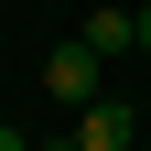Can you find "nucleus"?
Segmentation results:
<instances>
[{
  "mask_svg": "<svg viewBox=\"0 0 151 151\" xmlns=\"http://www.w3.org/2000/svg\"><path fill=\"white\" fill-rule=\"evenodd\" d=\"M0 151H32V140H22V129H0Z\"/></svg>",
  "mask_w": 151,
  "mask_h": 151,
  "instance_id": "obj_5",
  "label": "nucleus"
},
{
  "mask_svg": "<svg viewBox=\"0 0 151 151\" xmlns=\"http://www.w3.org/2000/svg\"><path fill=\"white\" fill-rule=\"evenodd\" d=\"M43 97H54V108L108 97V86H97V54H86V43H54V54H43Z\"/></svg>",
  "mask_w": 151,
  "mask_h": 151,
  "instance_id": "obj_1",
  "label": "nucleus"
},
{
  "mask_svg": "<svg viewBox=\"0 0 151 151\" xmlns=\"http://www.w3.org/2000/svg\"><path fill=\"white\" fill-rule=\"evenodd\" d=\"M76 140H86V151H140V108L86 97V108H76Z\"/></svg>",
  "mask_w": 151,
  "mask_h": 151,
  "instance_id": "obj_3",
  "label": "nucleus"
},
{
  "mask_svg": "<svg viewBox=\"0 0 151 151\" xmlns=\"http://www.w3.org/2000/svg\"><path fill=\"white\" fill-rule=\"evenodd\" d=\"M140 54H151V11H140Z\"/></svg>",
  "mask_w": 151,
  "mask_h": 151,
  "instance_id": "obj_6",
  "label": "nucleus"
},
{
  "mask_svg": "<svg viewBox=\"0 0 151 151\" xmlns=\"http://www.w3.org/2000/svg\"><path fill=\"white\" fill-rule=\"evenodd\" d=\"M32 151H86V140H76V129H54V140H32Z\"/></svg>",
  "mask_w": 151,
  "mask_h": 151,
  "instance_id": "obj_4",
  "label": "nucleus"
},
{
  "mask_svg": "<svg viewBox=\"0 0 151 151\" xmlns=\"http://www.w3.org/2000/svg\"><path fill=\"white\" fill-rule=\"evenodd\" d=\"M76 43L97 54V65H119V54H140V11H119V0H97V11L76 22Z\"/></svg>",
  "mask_w": 151,
  "mask_h": 151,
  "instance_id": "obj_2",
  "label": "nucleus"
}]
</instances>
